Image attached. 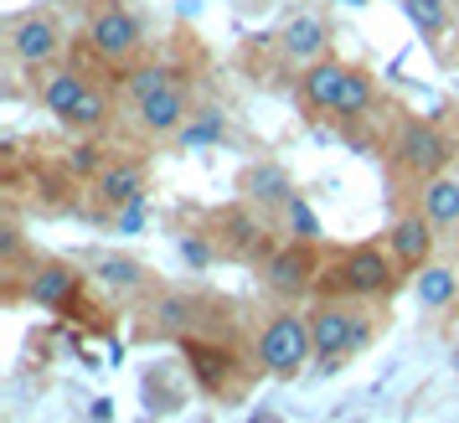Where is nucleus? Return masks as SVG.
<instances>
[{
	"label": "nucleus",
	"instance_id": "f257e3e1",
	"mask_svg": "<svg viewBox=\"0 0 459 423\" xmlns=\"http://www.w3.org/2000/svg\"><path fill=\"white\" fill-rule=\"evenodd\" d=\"M305 315H310V336H315V367L320 372H341L361 346H372L387 331V299L315 295Z\"/></svg>",
	"mask_w": 459,
	"mask_h": 423
},
{
	"label": "nucleus",
	"instance_id": "f03ea898",
	"mask_svg": "<svg viewBox=\"0 0 459 423\" xmlns=\"http://www.w3.org/2000/svg\"><path fill=\"white\" fill-rule=\"evenodd\" d=\"M37 104L52 114V125H63L78 140L108 134L114 114H119V104H114V93H108V83L99 73H83V67H67V63L47 67L37 78Z\"/></svg>",
	"mask_w": 459,
	"mask_h": 423
},
{
	"label": "nucleus",
	"instance_id": "7ed1b4c3",
	"mask_svg": "<svg viewBox=\"0 0 459 423\" xmlns=\"http://www.w3.org/2000/svg\"><path fill=\"white\" fill-rule=\"evenodd\" d=\"M455 134L434 119H423V114H397L393 129H387V140H382V166H387V181L393 186H408L413 196L429 176L455 166Z\"/></svg>",
	"mask_w": 459,
	"mask_h": 423
},
{
	"label": "nucleus",
	"instance_id": "20e7f679",
	"mask_svg": "<svg viewBox=\"0 0 459 423\" xmlns=\"http://www.w3.org/2000/svg\"><path fill=\"white\" fill-rule=\"evenodd\" d=\"M403 269H397L393 248L377 237V243H346L325 258V279H320V295H346V299H393L403 289Z\"/></svg>",
	"mask_w": 459,
	"mask_h": 423
},
{
	"label": "nucleus",
	"instance_id": "39448f33",
	"mask_svg": "<svg viewBox=\"0 0 459 423\" xmlns=\"http://www.w3.org/2000/svg\"><path fill=\"white\" fill-rule=\"evenodd\" d=\"M253 361H258L264 377L294 382L315 361L310 315L294 310L290 299H279V310H269V315L258 320V331H253Z\"/></svg>",
	"mask_w": 459,
	"mask_h": 423
},
{
	"label": "nucleus",
	"instance_id": "423d86ee",
	"mask_svg": "<svg viewBox=\"0 0 459 423\" xmlns=\"http://www.w3.org/2000/svg\"><path fill=\"white\" fill-rule=\"evenodd\" d=\"M83 42L104 67L129 73V67L145 63L150 31H145V16H140L134 5H125V0H99L83 22Z\"/></svg>",
	"mask_w": 459,
	"mask_h": 423
},
{
	"label": "nucleus",
	"instance_id": "0eeeda50",
	"mask_svg": "<svg viewBox=\"0 0 459 423\" xmlns=\"http://www.w3.org/2000/svg\"><path fill=\"white\" fill-rule=\"evenodd\" d=\"M0 47L5 57L26 73H47V67L63 63L67 52V26L52 5H26V11H11L0 22Z\"/></svg>",
	"mask_w": 459,
	"mask_h": 423
},
{
	"label": "nucleus",
	"instance_id": "6e6552de",
	"mask_svg": "<svg viewBox=\"0 0 459 423\" xmlns=\"http://www.w3.org/2000/svg\"><path fill=\"white\" fill-rule=\"evenodd\" d=\"M145 320L150 331L176 341H228L232 336V320L222 299L207 295H181V289H155L145 299Z\"/></svg>",
	"mask_w": 459,
	"mask_h": 423
},
{
	"label": "nucleus",
	"instance_id": "1a4fd4ad",
	"mask_svg": "<svg viewBox=\"0 0 459 423\" xmlns=\"http://www.w3.org/2000/svg\"><path fill=\"white\" fill-rule=\"evenodd\" d=\"M207 237L217 258H228V263H264V258L279 248V233H273L269 212L253 207V202H228V207H217L207 217Z\"/></svg>",
	"mask_w": 459,
	"mask_h": 423
},
{
	"label": "nucleus",
	"instance_id": "9d476101",
	"mask_svg": "<svg viewBox=\"0 0 459 423\" xmlns=\"http://www.w3.org/2000/svg\"><path fill=\"white\" fill-rule=\"evenodd\" d=\"M258 279H264V289L273 299H290L294 305V299H305V295H320L325 254L310 237H279V248L258 263Z\"/></svg>",
	"mask_w": 459,
	"mask_h": 423
},
{
	"label": "nucleus",
	"instance_id": "9b49d317",
	"mask_svg": "<svg viewBox=\"0 0 459 423\" xmlns=\"http://www.w3.org/2000/svg\"><path fill=\"white\" fill-rule=\"evenodd\" d=\"M191 108H196V93H191V78L186 73H176L166 88H155L150 99L140 104H129V129L140 134V140H176L181 125L191 119Z\"/></svg>",
	"mask_w": 459,
	"mask_h": 423
},
{
	"label": "nucleus",
	"instance_id": "f8f14e48",
	"mask_svg": "<svg viewBox=\"0 0 459 423\" xmlns=\"http://www.w3.org/2000/svg\"><path fill=\"white\" fill-rule=\"evenodd\" d=\"M382 243L393 248V258H397V269L413 279L423 263H434L438 258V228L423 217V207L418 202H403V207H393V217H387V228H382Z\"/></svg>",
	"mask_w": 459,
	"mask_h": 423
},
{
	"label": "nucleus",
	"instance_id": "ddd939ff",
	"mask_svg": "<svg viewBox=\"0 0 459 423\" xmlns=\"http://www.w3.org/2000/svg\"><path fill=\"white\" fill-rule=\"evenodd\" d=\"M145 186H150V170L145 160H134V155H108L104 166L88 176V196H93V207L99 212H134L145 202Z\"/></svg>",
	"mask_w": 459,
	"mask_h": 423
},
{
	"label": "nucleus",
	"instance_id": "4468645a",
	"mask_svg": "<svg viewBox=\"0 0 459 423\" xmlns=\"http://www.w3.org/2000/svg\"><path fill=\"white\" fill-rule=\"evenodd\" d=\"M346 73H351V63H341L335 52L315 57L310 67L294 73V99H299V108L310 114L315 125H331L335 104H341V88H346Z\"/></svg>",
	"mask_w": 459,
	"mask_h": 423
},
{
	"label": "nucleus",
	"instance_id": "2eb2a0df",
	"mask_svg": "<svg viewBox=\"0 0 459 423\" xmlns=\"http://www.w3.org/2000/svg\"><path fill=\"white\" fill-rule=\"evenodd\" d=\"M83 284H88V269L67 263V258H31V269H26V299L42 305V310H73Z\"/></svg>",
	"mask_w": 459,
	"mask_h": 423
},
{
	"label": "nucleus",
	"instance_id": "dca6fc26",
	"mask_svg": "<svg viewBox=\"0 0 459 423\" xmlns=\"http://www.w3.org/2000/svg\"><path fill=\"white\" fill-rule=\"evenodd\" d=\"M273 52H279V63L290 67V73L310 67L315 57L331 52V22L320 11H299V16H290V22L273 31Z\"/></svg>",
	"mask_w": 459,
	"mask_h": 423
},
{
	"label": "nucleus",
	"instance_id": "f3484780",
	"mask_svg": "<svg viewBox=\"0 0 459 423\" xmlns=\"http://www.w3.org/2000/svg\"><path fill=\"white\" fill-rule=\"evenodd\" d=\"M377 104H382V83H377L372 67L351 63V73H346V88H341V104H335L331 125L346 134V140H356V129L367 125L377 114Z\"/></svg>",
	"mask_w": 459,
	"mask_h": 423
},
{
	"label": "nucleus",
	"instance_id": "a211bd4d",
	"mask_svg": "<svg viewBox=\"0 0 459 423\" xmlns=\"http://www.w3.org/2000/svg\"><path fill=\"white\" fill-rule=\"evenodd\" d=\"M88 279H99L104 289H114V295H125V299H150L160 289V279L129 254H93L88 258Z\"/></svg>",
	"mask_w": 459,
	"mask_h": 423
},
{
	"label": "nucleus",
	"instance_id": "6ab92c4d",
	"mask_svg": "<svg viewBox=\"0 0 459 423\" xmlns=\"http://www.w3.org/2000/svg\"><path fill=\"white\" fill-rule=\"evenodd\" d=\"M413 202L423 207V217L438 228V237L444 243H455L459 237V170H438V176H429L423 186L413 191Z\"/></svg>",
	"mask_w": 459,
	"mask_h": 423
},
{
	"label": "nucleus",
	"instance_id": "aec40b11",
	"mask_svg": "<svg viewBox=\"0 0 459 423\" xmlns=\"http://www.w3.org/2000/svg\"><path fill=\"white\" fill-rule=\"evenodd\" d=\"M238 191H243V202L264 212H284L294 202V181L284 166H273V160H253V166L238 170Z\"/></svg>",
	"mask_w": 459,
	"mask_h": 423
},
{
	"label": "nucleus",
	"instance_id": "412c9836",
	"mask_svg": "<svg viewBox=\"0 0 459 423\" xmlns=\"http://www.w3.org/2000/svg\"><path fill=\"white\" fill-rule=\"evenodd\" d=\"M397 5H403V16L413 22L418 42L429 47L434 57H444L449 31H455V0H397Z\"/></svg>",
	"mask_w": 459,
	"mask_h": 423
},
{
	"label": "nucleus",
	"instance_id": "4be33fe9",
	"mask_svg": "<svg viewBox=\"0 0 459 423\" xmlns=\"http://www.w3.org/2000/svg\"><path fill=\"white\" fill-rule=\"evenodd\" d=\"M413 295H418V305H423L429 315L449 310V305L459 299V274H455V263H444V258L423 263V269L413 274Z\"/></svg>",
	"mask_w": 459,
	"mask_h": 423
},
{
	"label": "nucleus",
	"instance_id": "5701e85b",
	"mask_svg": "<svg viewBox=\"0 0 459 423\" xmlns=\"http://www.w3.org/2000/svg\"><path fill=\"white\" fill-rule=\"evenodd\" d=\"M222 134H228V114H222L217 104H196L191 119L181 125V134H176V145H186V150L191 145H217Z\"/></svg>",
	"mask_w": 459,
	"mask_h": 423
},
{
	"label": "nucleus",
	"instance_id": "b1692460",
	"mask_svg": "<svg viewBox=\"0 0 459 423\" xmlns=\"http://www.w3.org/2000/svg\"><path fill=\"white\" fill-rule=\"evenodd\" d=\"M176 73H181V67H170V63H140V67H129V73H125V108L140 104V99H150L155 88H166Z\"/></svg>",
	"mask_w": 459,
	"mask_h": 423
},
{
	"label": "nucleus",
	"instance_id": "393cba45",
	"mask_svg": "<svg viewBox=\"0 0 459 423\" xmlns=\"http://www.w3.org/2000/svg\"><path fill=\"white\" fill-rule=\"evenodd\" d=\"M284 233L290 237H320V228H315V217H310V207H305V202H299V196H294L290 207H284Z\"/></svg>",
	"mask_w": 459,
	"mask_h": 423
},
{
	"label": "nucleus",
	"instance_id": "a878e982",
	"mask_svg": "<svg viewBox=\"0 0 459 423\" xmlns=\"http://www.w3.org/2000/svg\"><path fill=\"white\" fill-rule=\"evenodd\" d=\"M444 336H449V341H455V346H459V299H455V305H449V325H444Z\"/></svg>",
	"mask_w": 459,
	"mask_h": 423
},
{
	"label": "nucleus",
	"instance_id": "bb28decb",
	"mask_svg": "<svg viewBox=\"0 0 459 423\" xmlns=\"http://www.w3.org/2000/svg\"><path fill=\"white\" fill-rule=\"evenodd\" d=\"M455 5H459V0H455Z\"/></svg>",
	"mask_w": 459,
	"mask_h": 423
}]
</instances>
